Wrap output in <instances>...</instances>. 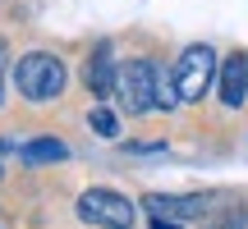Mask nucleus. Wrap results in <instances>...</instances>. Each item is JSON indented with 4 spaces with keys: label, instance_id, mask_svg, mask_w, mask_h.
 <instances>
[{
    "label": "nucleus",
    "instance_id": "12",
    "mask_svg": "<svg viewBox=\"0 0 248 229\" xmlns=\"http://www.w3.org/2000/svg\"><path fill=\"white\" fill-rule=\"evenodd\" d=\"M152 229H179V220H175V225H170V220H166V215H152Z\"/></svg>",
    "mask_w": 248,
    "mask_h": 229
},
{
    "label": "nucleus",
    "instance_id": "5",
    "mask_svg": "<svg viewBox=\"0 0 248 229\" xmlns=\"http://www.w3.org/2000/svg\"><path fill=\"white\" fill-rule=\"evenodd\" d=\"M152 215H166V220H207L216 211L212 193H188V197H147Z\"/></svg>",
    "mask_w": 248,
    "mask_h": 229
},
{
    "label": "nucleus",
    "instance_id": "8",
    "mask_svg": "<svg viewBox=\"0 0 248 229\" xmlns=\"http://www.w3.org/2000/svg\"><path fill=\"white\" fill-rule=\"evenodd\" d=\"M64 156H69V147L55 142V138H42V142H28V147H23L28 165H51V160H64Z\"/></svg>",
    "mask_w": 248,
    "mask_h": 229
},
{
    "label": "nucleus",
    "instance_id": "2",
    "mask_svg": "<svg viewBox=\"0 0 248 229\" xmlns=\"http://www.w3.org/2000/svg\"><path fill=\"white\" fill-rule=\"evenodd\" d=\"M115 97L129 114H147L156 110V64L147 60H129L115 69Z\"/></svg>",
    "mask_w": 248,
    "mask_h": 229
},
{
    "label": "nucleus",
    "instance_id": "11",
    "mask_svg": "<svg viewBox=\"0 0 248 229\" xmlns=\"http://www.w3.org/2000/svg\"><path fill=\"white\" fill-rule=\"evenodd\" d=\"M88 129L97 133V138H120V124H115V114H110V110H101V106L88 114Z\"/></svg>",
    "mask_w": 248,
    "mask_h": 229
},
{
    "label": "nucleus",
    "instance_id": "1",
    "mask_svg": "<svg viewBox=\"0 0 248 229\" xmlns=\"http://www.w3.org/2000/svg\"><path fill=\"white\" fill-rule=\"evenodd\" d=\"M14 83H18V92L28 101H55L64 92V64L55 55H46V51H32V55L18 60Z\"/></svg>",
    "mask_w": 248,
    "mask_h": 229
},
{
    "label": "nucleus",
    "instance_id": "9",
    "mask_svg": "<svg viewBox=\"0 0 248 229\" xmlns=\"http://www.w3.org/2000/svg\"><path fill=\"white\" fill-rule=\"evenodd\" d=\"M202 229H248V215L239 206H221V211H212L202 220Z\"/></svg>",
    "mask_w": 248,
    "mask_h": 229
},
{
    "label": "nucleus",
    "instance_id": "10",
    "mask_svg": "<svg viewBox=\"0 0 248 229\" xmlns=\"http://www.w3.org/2000/svg\"><path fill=\"white\" fill-rule=\"evenodd\" d=\"M156 106H161V110H175V106H179L175 73H161V69H156Z\"/></svg>",
    "mask_w": 248,
    "mask_h": 229
},
{
    "label": "nucleus",
    "instance_id": "3",
    "mask_svg": "<svg viewBox=\"0 0 248 229\" xmlns=\"http://www.w3.org/2000/svg\"><path fill=\"white\" fill-rule=\"evenodd\" d=\"M212 73H216V51L212 46H188L175 64V87L179 101H202L212 92Z\"/></svg>",
    "mask_w": 248,
    "mask_h": 229
},
{
    "label": "nucleus",
    "instance_id": "13",
    "mask_svg": "<svg viewBox=\"0 0 248 229\" xmlns=\"http://www.w3.org/2000/svg\"><path fill=\"white\" fill-rule=\"evenodd\" d=\"M0 87H5V42H0ZM5 97V92H0Z\"/></svg>",
    "mask_w": 248,
    "mask_h": 229
},
{
    "label": "nucleus",
    "instance_id": "6",
    "mask_svg": "<svg viewBox=\"0 0 248 229\" xmlns=\"http://www.w3.org/2000/svg\"><path fill=\"white\" fill-rule=\"evenodd\" d=\"M221 101L230 110L248 101V55H230L221 64Z\"/></svg>",
    "mask_w": 248,
    "mask_h": 229
},
{
    "label": "nucleus",
    "instance_id": "7",
    "mask_svg": "<svg viewBox=\"0 0 248 229\" xmlns=\"http://www.w3.org/2000/svg\"><path fill=\"white\" fill-rule=\"evenodd\" d=\"M88 92L97 101H106L115 92V60H110V46H97L88 55Z\"/></svg>",
    "mask_w": 248,
    "mask_h": 229
},
{
    "label": "nucleus",
    "instance_id": "4",
    "mask_svg": "<svg viewBox=\"0 0 248 229\" xmlns=\"http://www.w3.org/2000/svg\"><path fill=\"white\" fill-rule=\"evenodd\" d=\"M78 215L88 225H101V229H129L133 225V202L110 188H88L78 197Z\"/></svg>",
    "mask_w": 248,
    "mask_h": 229
}]
</instances>
